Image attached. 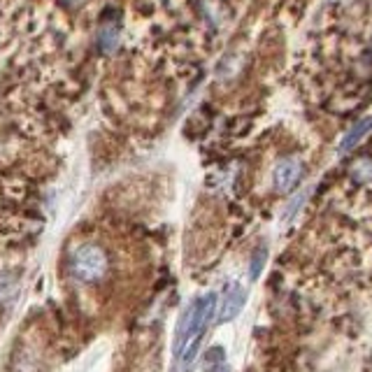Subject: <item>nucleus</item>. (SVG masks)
<instances>
[{"instance_id":"20e7f679","label":"nucleus","mask_w":372,"mask_h":372,"mask_svg":"<svg viewBox=\"0 0 372 372\" xmlns=\"http://www.w3.org/2000/svg\"><path fill=\"white\" fill-rule=\"evenodd\" d=\"M244 300H247V294L240 284H231L226 291H224V298H221V307H219V321L226 323L235 319L240 310L244 307Z\"/></svg>"},{"instance_id":"f257e3e1","label":"nucleus","mask_w":372,"mask_h":372,"mask_svg":"<svg viewBox=\"0 0 372 372\" xmlns=\"http://www.w3.org/2000/svg\"><path fill=\"white\" fill-rule=\"evenodd\" d=\"M217 312V296L208 294L203 298H196L186 312L181 314L175 333V344H172V354H175V366L179 370H186L196 361L198 349H200L203 335L208 330L212 316Z\"/></svg>"},{"instance_id":"423d86ee","label":"nucleus","mask_w":372,"mask_h":372,"mask_svg":"<svg viewBox=\"0 0 372 372\" xmlns=\"http://www.w3.org/2000/svg\"><path fill=\"white\" fill-rule=\"evenodd\" d=\"M224 349L221 347H215V349H210L208 354H205V370L208 372H217L219 366H224Z\"/></svg>"},{"instance_id":"f03ea898","label":"nucleus","mask_w":372,"mask_h":372,"mask_svg":"<svg viewBox=\"0 0 372 372\" xmlns=\"http://www.w3.org/2000/svg\"><path fill=\"white\" fill-rule=\"evenodd\" d=\"M70 268H73V275L77 280L96 282L107 270V256L100 247H96V244H82V247L73 254Z\"/></svg>"},{"instance_id":"39448f33","label":"nucleus","mask_w":372,"mask_h":372,"mask_svg":"<svg viewBox=\"0 0 372 372\" xmlns=\"http://www.w3.org/2000/svg\"><path fill=\"white\" fill-rule=\"evenodd\" d=\"M370 128H372V119H363V121L356 124L354 128L342 138V145H340V152H349V149H354L363 138L368 136V131H370Z\"/></svg>"},{"instance_id":"0eeeda50","label":"nucleus","mask_w":372,"mask_h":372,"mask_svg":"<svg viewBox=\"0 0 372 372\" xmlns=\"http://www.w3.org/2000/svg\"><path fill=\"white\" fill-rule=\"evenodd\" d=\"M116 35H119V30H116L114 26H107L105 30H102V47H105L107 52H112V49H114Z\"/></svg>"},{"instance_id":"7ed1b4c3","label":"nucleus","mask_w":372,"mask_h":372,"mask_svg":"<svg viewBox=\"0 0 372 372\" xmlns=\"http://www.w3.org/2000/svg\"><path fill=\"white\" fill-rule=\"evenodd\" d=\"M300 177H303V163H300L298 158H284V161L277 163V168L272 172L275 191L289 193L291 188L298 186Z\"/></svg>"},{"instance_id":"6e6552de","label":"nucleus","mask_w":372,"mask_h":372,"mask_svg":"<svg viewBox=\"0 0 372 372\" xmlns=\"http://www.w3.org/2000/svg\"><path fill=\"white\" fill-rule=\"evenodd\" d=\"M263 263H265V249H260V251H256L254 260H251V280H256V277L260 275Z\"/></svg>"}]
</instances>
